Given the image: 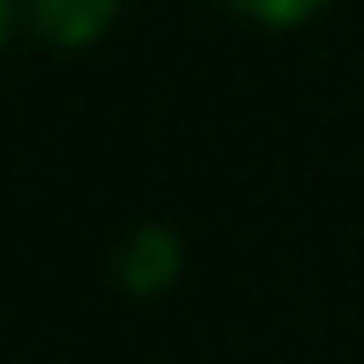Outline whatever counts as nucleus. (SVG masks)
I'll return each mask as SVG.
<instances>
[{
	"mask_svg": "<svg viewBox=\"0 0 364 364\" xmlns=\"http://www.w3.org/2000/svg\"><path fill=\"white\" fill-rule=\"evenodd\" d=\"M119 15V0H30V23L53 45H97Z\"/></svg>",
	"mask_w": 364,
	"mask_h": 364,
	"instance_id": "nucleus-1",
	"label": "nucleus"
},
{
	"mask_svg": "<svg viewBox=\"0 0 364 364\" xmlns=\"http://www.w3.org/2000/svg\"><path fill=\"white\" fill-rule=\"evenodd\" d=\"M171 268H178L171 230H134V245L119 253V275H127L134 290H164V283H171Z\"/></svg>",
	"mask_w": 364,
	"mask_h": 364,
	"instance_id": "nucleus-2",
	"label": "nucleus"
},
{
	"mask_svg": "<svg viewBox=\"0 0 364 364\" xmlns=\"http://www.w3.org/2000/svg\"><path fill=\"white\" fill-rule=\"evenodd\" d=\"M245 23H268V30H290V23H312L327 0H230Z\"/></svg>",
	"mask_w": 364,
	"mask_h": 364,
	"instance_id": "nucleus-3",
	"label": "nucleus"
},
{
	"mask_svg": "<svg viewBox=\"0 0 364 364\" xmlns=\"http://www.w3.org/2000/svg\"><path fill=\"white\" fill-rule=\"evenodd\" d=\"M8 30H15V0H0V45H8Z\"/></svg>",
	"mask_w": 364,
	"mask_h": 364,
	"instance_id": "nucleus-4",
	"label": "nucleus"
}]
</instances>
